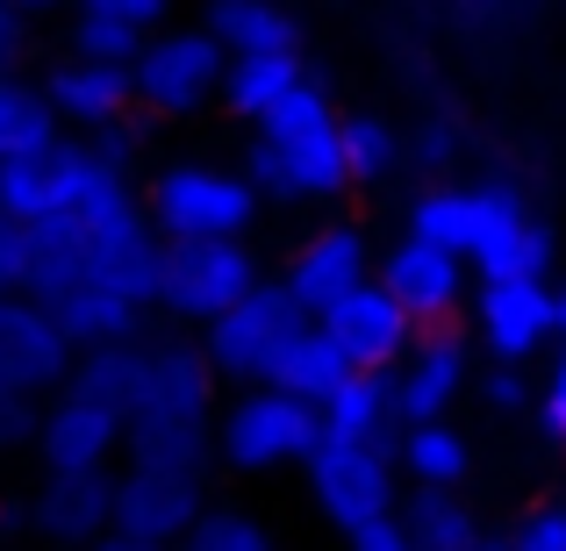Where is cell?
<instances>
[{"instance_id": "1", "label": "cell", "mask_w": 566, "mask_h": 551, "mask_svg": "<svg viewBox=\"0 0 566 551\" xmlns=\"http://www.w3.org/2000/svg\"><path fill=\"white\" fill-rule=\"evenodd\" d=\"M158 230L144 215V193L123 172H101L72 215H51L29 230V301L65 308L80 294H123L137 308H158Z\"/></svg>"}, {"instance_id": "2", "label": "cell", "mask_w": 566, "mask_h": 551, "mask_svg": "<svg viewBox=\"0 0 566 551\" xmlns=\"http://www.w3.org/2000/svg\"><path fill=\"white\" fill-rule=\"evenodd\" d=\"M137 193L158 244H237L259 222L244 166H216V158H166Z\"/></svg>"}, {"instance_id": "3", "label": "cell", "mask_w": 566, "mask_h": 551, "mask_svg": "<svg viewBox=\"0 0 566 551\" xmlns=\"http://www.w3.org/2000/svg\"><path fill=\"white\" fill-rule=\"evenodd\" d=\"M308 330H316V322L302 316V301H294L280 279H265V287H251L222 322L201 330V359L216 365V380H237L251 394V386H273L280 359H287Z\"/></svg>"}, {"instance_id": "4", "label": "cell", "mask_w": 566, "mask_h": 551, "mask_svg": "<svg viewBox=\"0 0 566 551\" xmlns=\"http://www.w3.org/2000/svg\"><path fill=\"white\" fill-rule=\"evenodd\" d=\"M222 72H230V51H222L201 22L158 29V36L144 43V57L129 65L137 115H144V123H180V115H201L208 100H222Z\"/></svg>"}, {"instance_id": "5", "label": "cell", "mask_w": 566, "mask_h": 551, "mask_svg": "<svg viewBox=\"0 0 566 551\" xmlns=\"http://www.w3.org/2000/svg\"><path fill=\"white\" fill-rule=\"evenodd\" d=\"M323 444V415L308 401L280 394V386H251L222 409L216 423V458L230 473H273V466H308Z\"/></svg>"}, {"instance_id": "6", "label": "cell", "mask_w": 566, "mask_h": 551, "mask_svg": "<svg viewBox=\"0 0 566 551\" xmlns=\"http://www.w3.org/2000/svg\"><path fill=\"white\" fill-rule=\"evenodd\" d=\"M251 287H265L259 251L237 236V244H166L158 251V308L172 322H222Z\"/></svg>"}, {"instance_id": "7", "label": "cell", "mask_w": 566, "mask_h": 551, "mask_svg": "<svg viewBox=\"0 0 566 551\" xmlns=\"http://www.w3.org/2000/svg\"><path fill=\"white\" fill-rule=\"evenodd\" d=\"M308 487H316V509L331 516L345 538L374 523H395V458L387 444H337L323 437L308 452Z\"/></svg>"}, {"instance_id": "8", "label": "cell", "mask_w": 566, "mask_h": 551, "mask_svg": "<svg viewBox=\"0 0 566 551\" xmlns=\"http://www.w3.org/2000/svg\"><path fill=\"white\" fill-rule=\"evenodd\" d=\"M524 201L516 187H423L409 201V236L452 258H481L488 244H502L510 230H524Z\"/></svg>"}, {"instance_id": "9", "label": "cell", "mask_w": 566, "mask_h": 551, "mask_svg": "<svg viewBox=\"0 0 566 551\" xmlns=\"http://www.w3.org/2000/svg\"><path fill=\"white\" fill-rule=\"evenodd\" d=\"M101 172H108V166L94 158L86 137H57L51 151L0 166V215L22 222V230H36V222H51V215H72V208L94 193Z\"/></svg>"}, {"instance_id": "10", "label": "cell", "mask_w": 566, "mask_h": 551, "mask_svg": "<svg viewBox=\"0 0 566 551\" xmlns=\"http://www.w3.org/2000/svg\"><path fill=\"white\" fill-rule=\"evenodd\" d=\"M72 337L57 330V316L43 301H29V294H14V301H0V386L22 401H57L72 380Z\"/></svg>"}, {"instance_id": "11", "label": "cell", "mask_w": 566, "mask_h": 551, "mask_svg": "<svg viewBox=\"0 0 566 551\" xmlns=\"http://www.w3.org/2000/svg\"><path fill=\"white\" fill-rule=\"evenodd\" d=\"M244 180L259 201H331V193L352 187L345 172V144H337V123L331 129H302V137H251L244 151Z\"/></svg>"}, {"instance_id": "12", "label": "cell", "mask_w": 566, "mask_h": 551, "mask_svg": "<svg viewBox=\"0 0 566 551\" xmlns=\"http://www.w3.org/2000/svg\"><path fill=\"white\" fill-rule=\"evenodd\" d=\"M280 287L302 301L308 322H323L345 294L374 287V251H366V236L352 230V222H331V230H308L302 244H294V258L280 265Z\"/></svg>"}, {"instance_id": "13", "label": "cell", "mask_w": 566, "mask_h": 551, "mask_svg": "<svg viewBox=\"0 0 566 551\" xmlns=\"http://www.w3.org/2000/svg\"><path fill=\"white\" fill-rule=\"evenodd\" d=\"M208 516L201 480H172V473H115V538L151 544V551H180L193 538V523Z\"/></svg>"}, {"instance_id": "14", "label": "cell", "mask_w": 566, "mask_h": 551, "mask_svg": "<svg viewBox=\"0 0 566 551\" xmlns=\"http://www.w3.org/2000/svg\"><path fill=\"white\" fill-rule=\"evenodd\" d=\"M43 100H51L65 137H101V129L137 123V86L129 65H94V57H57L43 72Z\"/></svg>"}, {"instance_id": "15", "label": "cell", "mask_w": 566, "mask_h": 551, "mask_svg": "<svg viewBox=\"0 0 566 551\" xmlns=\"http://www.w3.org/2000/svg\"><path fill=\"white\" fill-rule=\"evenodd\" d=\"M22 523L57 551H94L101 538H115V473H65V480L43 473Z\"/></svg>"}, {"instance_id": "16", "label": "cell", "mask_w": 566, "mask_h": 551, "mask_svg": "<svg viewBox=\"0 0 566 551\" xmlns=\"http://www.w3.org/2000/svg\"><path fill=\"white\" fill-rule=\"evenodd\" d=\"M137 415H151V423H216V365L201 359V345H187V337H151L144 345Z\"/></svg>"}, {"instance_id": "17", "label": "cell", "mask_w": 566, "mask_h": 551, "mask_svg": "<svg viewBox=\"0 0 566 551\" xmlns=\"http://www.w3.org/2000/svg\"><path fill=\"white\" fill-rule=\"evenodd\" d=\"M380 287H387V301H395L416 330H444L452 308H459V294H467V258L401 236V244L380 258Z\"/></svg>"}, {"instance_id": "18", "label": "cell", "mask_w": 566, "mask_h": 551, "mask_svg": "<svg viewBox=\"0 0 566 551\" xmlns=\"http://www.w3.org/2000/svg\"><path fill=\"white\" fill-rule=\"evenodd\" d=\"M316 330L345 351L352 372H395L401 359H409V345H416V322L387 301L380 279H374V287H359V294H345V301H337Z\"/></svg>"}, {"instance_id": "19", "label": "cell", "mask_w": 566, "mask_h": 551, "mask_svg": "<svg viewBox=\"0 0 566 551\" xmlns=\"http://www.w3.org/2000/svg\"><path fill=\"white\" fill-rule=\"evenodd\" d=\"M387 386H395V415H401V430H416V423H444V409H452L459 386H467V345H459L452 330H416L409 359L387 372Z\"/></svg>"}, {"instance_id": "20", "label": "cell", "mask_w": 566, "mask_h": 551, "mask_svg": "<svg viewBox=\"0 0 566 551\" xmlns=\"http://www.w3.org/2000/svg\"><path fill=\"white\" fill-rule=\"evenodd\" d=\"M123 415L108 409H86V401L57 394L43 401V430H36V458L51 480H65V473H108V458L123 452Z\"/></svg>"}, {"instance_id": "21", "label": "cell", "mask_w": 566, "mask_h": 551, "mask_svg": "<svg viewBox=\"0 0 566 551\" xmlns=\"http://www.w3.org/2000/svg\"><path fill=\"white\" fill-rule=\"evenodd\" d=\"M172 29L166 0H86L65 22V57H94V65H137L144 43Z\"/></svg>"}, {"instance_id": "22", "label": "cell", "mask_w": 566, "mask_h": 551, "mask_svg": "<svg viewBox=\"0 0 566 551\" xmlns=\"http://www.w3.org/2000/svg\"><path fill=\"white\" fill-rule=\"evenodd\" d=\"M553 316H559L553 287H481L473 294V330L495 351V365H524L553 337Z\"/></svg>"}, {"instance_id": "23", "label": "cell", "mask_w": 566, "mask_h": 551, "mask_svg": "<svg viewBox=\"0 0 566 551\" xmlns=\"http://www.w3.org/2000/svg\"><path fill=\"white\" fill-rule=\"evenodd\" d=\"M201 29L230 57H302V22L273 0H216Z\"/></svg>"}, {"instance_id": "24", "label": "cell", "mask_w": 566, "mask_h": 551, "mask_svg": "<svg viewBox=\"0 0 566 551\" xmlns=\"http://www.w3.org/2000/svg\"><path fill=\"white\" fill-rule=\"evenodd\" d=\"M123 452H129L137 473L201 480V473L216 466V423H151V415H137V423L123 430Z\"/></svg>"}, {"instance_id": "25", "label": "cell", "mask_w": 566, "mask_h": 551, "mask_svg": "<svg viewBox=\"0 0 566 551\" xmlns=\"http://www.w3.org/2000/svg\"><path fill=\"white\" fill-rule=\"evenodd\" d=\"M72 401L86 409H108V415H137V394H144V345H101V351H80L72 359V380H65Z\"/></svg>"}, {"instance_id": "26", "label": "cell", "mask_w": 566, "mask_h": 551, "mask_svg": "<svg viewBox=\"0 0 566 551\" xmlns=\"http://www.w3.org/2000/svg\"><path fill=\"white\" fill-rule=\"evenodd\" d=\"M57 137H65V129H57L51 100H43V80H29V72H8V80H0V166L51 151Z\"/></svg>"}, {"instance_id": "27", "label": "cell", "mask_w": 566, "mask_h": 551, "mask_svg": "<svg viewBox=\"0 0 566 551\" xmlns=\"http://www.w3.org/2000/svg\"><path fill=\"white\" fill-rule=\"evenodd\" d=\"M395 386H387V372H352L345 394L323 409V437L337 444H387V430H395Z\"/></svg>"}, {"instance_id": "28", "label": "cell", "mask_w": 566, "mask_h": 551, "mask_svg": "<svg viewBox=\"0 0 566 551\" xmlns=\"http://www.w3.org/2000/svg\"><path fill=\"white\" fill-rule=\"evenodd\" d=\"M401 538L409 551H481L488 538L473 530V509L459 495H438V487H416L409 501H401Z\"/></svg>"}, {"instance_id": "29", "label": "cell", "mask_w": 566, "mask_h": 551, "mask_svg": "<svg viewBox=\"0 0 566 551\" xmlns=\"http://www.w3.org/2000/svg\"><path fill=\"white\" fill-rule=\"evenodd\" d=\"M302 80H308L302 57H230V72H222V108L244 115V123L259 129Z\"/></svg>"}, {"instance_id": "30", "label": "cell", "mask_w": 566, "mask_h": 551, "mask_svg": "<svg viewBox=\"0 0 566 551\" xmlns=\"http://www.w3.org/2000/svg\"><path fill=\"white\" fill-rule=\"evenodd\" d=\"M345 380H352V365H345V351L331 345V337L323 330H308L302 345L287 351V359H280V372H273V386L280 394H294V401H308V409H331L337 394H345Z\"/></svg>"}, {"instance_id": "31", "label": "cell", "mask_w": 566, "mask_h": 551, "mask_svg": "<svg viewBox=\"0 0 566 551\" xmlns=\"http://www.w3.org/2000/svg\"><path fill=\"white\" fill-rule=\"evenodd\" d=\"M395 458L416 473V487H438V495H459V480H467V466H473L467 437H459L452 423H416V430H401Z\"/></svg>"}, {"instance_id": "32", "label": "cell", "mask_w": 566, "mask_h": 551, "mask_svg": "<svg viewBox=\"0 0 566 551\" xmlns=\"http://www.w3.org/2000/svg\"><path fill=\"white\" fill-rule=\"evenodd\" d=\"M473 265H481V287H545V273H553V230L524 222L502 244H488Z\"/></svg>"}, {"instance_id": "33", "label": "cell", "mask_w": 566, "mask_h": 551, "mask_svg": "<svg viewBox=\"0 0 566 551\" xmlns=\"http://www.w3.org/2000/svg\"><path fill=\"white\" fill-rule=\"evenodd\" d=\"M337 144H345V172H352V187H380L387 172L409 158V144H401L395 129L380 123V115H345V123H337Z\"/></svg>"}, {"instance_id": "34", "label": "cell", "mask_w": 566, "mask_h": 551, "mask_svg": "<svg viewBox=\"0 0 566 551\" xmlns=\"http://www.w3.org/2000/svg\"><path fill=\"white\" fill-rule=\"evenodd\" d=\"M331 123H337V115H331V94H323L316 80H302V86H294V94L259 123V137H265V144H280V137H302V129H331Z\"/></svg>"}, {"instance_id": "35", "label": "cell", "mask_w": 566, "mask_h": 551, "mask_svg": "<svg viewBox=\"0 0 566 551\" xmlns=\"http://www.w3.org/2000/svg\"><path fill=\"white\" fill-rule=\"evenodd\" d=\"M180 551H273V538H265L251 516H237V509H208Z\"/></svg>"}, {"instance_id": "36", "label": "cell", "mask_w": 566, "mask_h": 551, "mask_svg": "<svg viewBox=\"0 0 566 551\" xmlns=\"http://www.w3.org/2000/svg\"><path fill=\"white\" fill-rule=\"evenodd\" d=\"M36 430H43V401H22L0 386V458L36 452Z\"/></svg>"}, {"instance_id": "37", "label": "cell", "mask_w": 566, "mask_h": 551, "mask_svg": "<svg viewBox=\"0 0 566 551\" xmlns=\"http://www.w3.org/2000/svg\"><path fill=\"white\" fill-rule=\"evenodd\" d=\"M510 551H566V501H538V509L516 523Z\"/></svg>"}, {"instance_id": "38", "label": "cell", "mask_w": 566, "mask_h": 551, "mask_svg": "<svg viewBox=\"0 0 566 551\" xmlns=\"http://www.w3.org/2000/svg\"><path fill=\"white\" fill-rule=\"evenodd\" d=\"M29 294V230L0 215V301Z\"/></svg>"}, {"instance_id": "39", "label": "cell", "mask_w": 566, "mask_h": 551, "mask_svg": "<svg viewBox=\"0 0 566 551\" xmlns=\"http://www.w3.org/2000/svg\"><path fill=\"white\" fill-rule=\"evenodd\" d=\"M409 158H416L423 172H444V166L459 158V129L444 123V115H430V123H423V129L409 137Z\"/></svg>"}, {"instance_id": "40", "label": "cell", "mask_w": 566, "mask_h": 551, "mask_svg": "<svg viewBox=\"0 0 566 551\" xmlns=\"http://www.w3.org/2000/svg\"><path fill=\"white\" fill-rule=\"evenodd\" d=\"M481 401L495 415H516V409H531V380H524V365H495L481 380Z\"/></svg>"}, {"instance_id": "41", "label": "cell", "mask_w": 566, "mask_h": 551, "mask_svg": "<svg viewBox=\"0 0 566 551\" xmlns=\"http://www.w3.org/2000/svg\"><path fill=\"white\" fill-rule=\"evenodd\" d=\"M531 409H538V430L553 444H566V351H559V365L545 372V386H538V401H531Z\"/></svg>"}, {"instance_id": "42", "label": "cell", "mask_w": 566, "mask_h": 551, "mask_svg": "<svg viewBox=\"0 0 566 551\" xmlns=\"http://www.w3.org/2000/svg\"><path fill=\"white\" fill-rule=\"evenodd\" d=\"M22 57H29V14L0 0V80H8V72H22Z\"/></svg>"}, {"instance_id": "43", "label": "cell", "mask_w": 566, "mask_h": 551, "mask_svg": "<svg viewBox=\"0 0 566 551\" xmlns=\"http://www.w3.org/2000/svg\"><path fill=\"white\" fill-rule=\"evenodd\" d=\"M352 551H409V538H401V523H374L352 538Z\"/></svg>"}, {"instance_id": "44", "label": "cell", "mask_w": 566, "mask_h": 551, "mask_svg": "<svg viewBox=\"0 0 566 551\" xmlns=\"http://www.w3.org/2000/svg\"><path fill=\"white\" fill-rule=\"evenodd\" d=\"M94 551H151V544H129V538H101Z\"/></svg>"}, {"instance_id": "45", "label": "cell", "mask_w": 566, "mask_h": 551, "mask_svg": "<svg viewBox=\"0 0 566 551\" xmlns=\"http://www.w3.org/2000/svg\"><path fill=\"white\" fill-rule=\"evenodd\" d=\"M553 330H559V337H566V294H559V316H553Z\"/></svg>"}, {"instance_id": "46", "label": "cell", "mask_w": 566, "mask_h": 551, "mask_svg": "<svg viewBox=\"0 0 566 551\" xmlns=\"http://www.w3.org/2000/svg\"><path fill=\"white\" fill-rule=\"evenodd\" d=\"M0 544H8V509H0Z\"/></svg>"}, {"instance_id": "47", "label": "cell", "mask_w": 566, "mask_h": 551, "mask_svg": "<svg viewBox=\"0 0 566 551\" xmlns=\"http://www.w3.org/2000/svg\"><path fill=\"white\" fill-rule=\"evenodd\" d=\"M481 551H510V544H481Z\"/></svg>"}]
</instances>
